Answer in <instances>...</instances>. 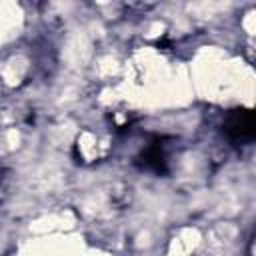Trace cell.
Returning a JSON list of instances; mask_svg holds the SVG:
<instances>
[{"label":"cell","instance_id":"6da1fadb","mask_svg":"<svg viewBox=\"0 0 256 256\" xmlns=\"http://www.w3.org/2000/svg\"><path fill=\"white\" fill-rule=\"evenodd\" d=\"M222 132L234 144H244L254 138V116L250 110H234L224 118Z\"/></svg>","mask_w":256,"mask_h":256}]
</instances>
